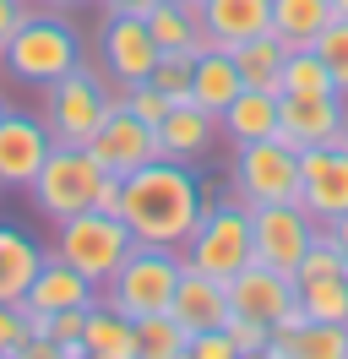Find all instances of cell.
<instances>
[{"label": "cell", "instance_id": "4", "mask_svg": "<svg viewBox=\"0 0 348 359\" xmlns=\"http://www.w3.org/2000/svg\"><path fill=\"white\" fill-rule=\"evenodd\" d=\"M180 262L229 283V278L250 262V207L239 202V196L201 202V218H196L191 240L180 245Z\"/></svg>", "mask_w": 348, "mask_h": 359}, {"label": "cell", "instance_id": "28", "mask_svg": "<svg viewBox=\"0 0 348 359\" xmlns=\"http://www.w3.org/2000/svg\"><path fill=\"white\" fill-rule=\"evenodd\" d=\"M136 348H142V359H185L191 332H185L169 311H158V316H142V321H136Z\"/></svg>", "mask_w": 348, "mask_h": 359}, {"label": "cell", "instance_id": "44", "mask_svg": "<svg viewBox=\"0 0 348 359\" xmlns=\"http://www.w3.org/2000/svg\"><path fill=\"white\" fill-rule=\"evenodd\" d=\"M191 6H196V11H201V0H191Z\"/></svg>", "mask_w": 348, "mask_h": 359}, {"label": "cell", "instance_id": "3", "mask_svg": "<svg viewBox=\"0 0 348 359\" xmlns=\"http://www.w3.org/2000/svg\"><path fill=\"white\" fill-rule=\"evenodd\" d=\"M109 109H114V82L104 66L76 60L60 82L44 88V131L60 147H87V136L104 126Z\"/></svg>", "mask_w": 348, "mask_h": 359}, {"label": "cell", "instance_id": "19", "mask_svg": "<svg viewBox=\"0 0 348 359\" xmlns=\"http://www.w3.org/2000/svg\"><path fill=\"white\" fill-rule=\"evenodd\" d=\"M201 27L213 44L234 49L256 33H272V0H201Z\"/></svg>", "mask_w": 348, "mask_h": 359}, {"label": "cell", "instance_id": "17", "mask_svg": "<svg viewBox=\"0 0 348 359\" xmlns=\"http://www.w3.org/2000/svg\"><path fill=\"white\" fill-rule=\"evenodd\" d=\"M218 114H207L201 104H169V114L158 120V153L174 158V163H201V158L218 147Z\"/></svg>", "mask_w": 348, "mask_h": 359}, {"label": "cell", "instance_id": "15", "mask_svg": "<svg viewBox=\"0 0 348 359\" xmlns=\"http://www.w3.org/2000/svg\"><path fill=\"white\" fill-rule=\"evenodd\" d=\"M169 316L185 327V332H218V327H229V283L213 278V272H196V267H180V283H174V299H169Z\"/></svg>", "mask_w": 348, "mask_h": 359}, {"label": "cell", "instance_id": "16", "mask_svg": "<svg viewBox=\"0 0 348 359\" xmlns=\"http://www.w3.org/2000/svg\"><path fill=\"white\" fill-rule=\"evenodd\" d=\"M55 142L44 131L39 114H22V109H6L0 120V191L6 185H33V175L44 169V153H49Z\"/></svg>", "mask_w": 348, "mask_h": 359}, {"label": "cell", "instance_id": "1", "mask_svg": "<svg viewBox=\"0 0 348 359\" xmlns=\"http://www.w3.org/2000/svg\"><path fill=\"white\" fill-rule=\"evenodd\" d=\"M201 180L191 163H174V158H152L142 169H130L120 185V224L130 229L136 245H169L180 250L191 240L196 218H201Z\"/></svg>", "mask_w": 348, "mask_h": 359}, {"label": "cell", "instance_id": "29", "mask_svg": "<svg viewBox=\"0 0 348 359\" xmlns=\"http://www.w3.org/2000/svg\"><path fill=\"white\" fill-rule=\"evenodd\" d=\"M283 93H337L332 88V71L321 66V55H316V44H300L283 55V76H278Z\"/></svg>", "mask_w": 348, "mask_h": 359}, {"label": "cell", "instance_id": "37", "mask_svg": "<svg viewBox=\"0 0 348 359\" xmlns=\"http://www.w3.org/2000/svg\"><path fill=\"white\" fill-rule=\"evenodd\" d=\"M22 17H27V0H0V55H6V39L17 33Z\"/></svg>", "mask_w": 348, "mask_h": 359}, {"label": "cell", "instance_id": "31", "mask_svg": "<svg viewBox=\"0 0 348 359\" xmlns=\"http://www.w3.org/2000/svg\"><path fill=\"white\" fill-rule=\"evenodd\" d=\"M294 343L300 359H348V321H304Z\"/></svg>", "mask_w": 348, "mask_h": 359}, {"label": "cell", "instance_id": "33", "mask_svg": "<svg viewBox=\"0 0 348 359\" xmlns=\"http://www.w3.org/2000/svg\"><path fill=\"white\" fill-rule=\"evenodd\" d=\"M223 332H229V343H234V354H239V359H267V337H272V327H267V321H256V316H239V311H234Z\"/></svg>", "mask_w": 348, "mask_h": 359}, {"label": "cell", "instance_id": "35", "mask_svg": "<svg viewBox=\"0 0 348 359\" xmlns=\"http://www.w3.org/2000/svg\"><path fill=\"white\" fill-rule=\"evenodd\" d=\"M22 337H27V321H22V299H17V305H6V299H0V359H17Z\"/></svg>", "mask_w": 348, "mask_h": 359}, {"label": "cell", "instance_id": "25", "mask_svg": "<svg viewBox=\"0 0 348 359\" xmlns=\"http://www.w3.org/2000/svg\"><path fill=\"white\" fill-rule=\"evenodd\" d=\"M239 66V82L245 88H267V93H283L278 76H283V55H288V44H283L278 33H256V39H245V44L229 49Z\"/></svg>", "mask_w": 348, "mask_h": 359}, {"label": "cell", "instance_id": "45", "mask_svg": "<svg viewBox=\"0 0 348 359\" xmlns=\"http://www.w3.org/2000/svg\"><path fill=\"white\" fill-rule=\"evenodd\" d=\"M343 131H348V120H343Z\"/></svg>", "mask_w": 348, "mask_h": 359}, {"label": "cell", "instance_id": "8", "mask_svg": "<svg viewBox=\"0 0 348 359\" xmlns=\"http://www.w3.org/2000/svg\"><path fill=\"white\" fill-rule=\"evenodd\" d=\"M229 185L245 207L261 202H300V153L278 142V136H261V142H239L234 163H229Z\"/></svg>", "mask_w": 348, "mask_h": 359}, {"label": "cell", "instance_id": "26", "mask_svg": "<svg viewBox=\"0 0 348 359\" xmlns=\"http://www.w3.org/2000/svg\"><path fill=\"white\" fill-rule=\"evenodd\" d=\"M337 11H332V0H272V33H278L288 49L300 44H316L321 39V27L332 22Z\"/></svg>", "mask_w": 348, "mask_h": 359}, {"label": "cell", "instance_id": "27", "mask_svg": "<svg viewBox=\"0 0 348 359\" xmlns=\"http://www.w3.org/2000/svg\"><path fill=\"white\" fill-rule=\"evenodd\" d=\"M300 311H304V321H348V272L304 278L300 283Z\"/></svg>", "mask_w": 348, "mask_h": 359}, {"label": "cell", "instance_id": "20", "mask_svg": "<svg viewBox=\"0 0 348 359\" xmlns=\"http://www.w3.org/2000/svg\"><path fill=\"white\" fill-rule=\"evenodd\" d=\"M147 27H152V39H158V49H185V55L213 49V33L201 27V11H196L191 0H152Z\"/></svg>", "mask_w": 348, "mask_h": 359}, {"label": "cell", "instance_id": "43", "mask_svg": "<svg viewBox=\"0 0 348 359\" xmlns=\"http://www.w3.org/2000/svg\"><path fill=\"white\" fill-rule=\"evenodd\" d=\"M6 109H11V104H6V98H0V120H6Z\"/></svg>", "mask_w": 348, "mask_h": 359}, {"label": "cell", "instance_id": "9", "mask_svg": "<svg viewBox=\"0 0 348 359\" xmlns=\"http://www.w3.org/2000/svg\"><path fill=\"white\" fill-rule=\"evenodd\" d=\"M321 234V224L304 212L300 202H261L250 207V262H267V267L294 272L300 267L304 245Z\"/></svg>", "mask_w": 348, "mask_h": 359}, {"label": "cell", "instance_id": "30", "mask_svg": "<svg viewBox=\"0 0 348 359\" xmlns=\"http://www.w3.org/2000/svg\"><path fill=\"white\" fill-rule=\"evenodd\" d=\"M191 71H196V55H185V49H163L147 82L158 93H169V104H191Z\"/></svg>", "mask_w": 348, "mask_h": 359}, {"label": "cell", "instance_id": "10", "mask_svg": "<svg viewBox=\"0 0 348 359\" xmlns=\"http://www.w3.org/2000/svg\"><path fill=\"white\" fill-rule=\"evenodd\" d=\"M158 39H152L147 17H136V11H109L104 27H98V60H104L109 82L114 88H136V82H147L152 66H158Z\"/></svg>", "mask_w": 348, "mask_h": 359}, {"label": "cell", "instance_id": "36", "mask_svg": "<svg viewBox=\"0 0 348 359\" xmlns=\"http://www.w3.org/2000/svg\"><path fill=\"white\" fill-rule=\"evenodd\" d=\"M185 359H239V354H234V343H229V332L218 327V332H196Z\"/></svg>", "mask_w": 348, "mask_h": 359}, {"label": "cell", "instance_id": "32", "mask_svg": "<svg viewBox=\"0 0 348 359\" xmlns=\"http://www.w3.org/2000/svg\"><path fill=\"white\" fill-rule=\"evenodd\" d=\"M316 55H321V66L332 71V88L348 98V17H332V22L321 27Z\"/></svg>", "mask_w": 348, "mask_h": 359}, {"label": "cell", "instance_id": "13", "mask_svg": "<svg viewBox=\"0 0 348 359\" xmlns=\"http://www.w3.org/2000/svg\"><path fill=\"white\" fill-rule=\"evenodd\" d=\"M300 207L316 224L348 212V147H304L300 153Z\"/></svg>", "mask_w": 348, "mask_h": 359}, {"label": "cell", "instance_id": "11", "mask_svg": "<svg viewBox=\"0 0 348 359\" xmlns=\"http://www.w3.org/2000/svg\"><path fill=\"white\" fill-rule=\"evenodd\" d=\"M87 153H93V163H98L104 175H120V180H126L130 169L152 163V158H163L158 153V126L136 120L120 98H114V109L104 114V126L87 136Z\"/></svg>", "mask_w": 348, "mask_h": 359}, {"label": "cell", "instance_id": "42", "mask_svg": "<svg viewBox=\"0 0 348 359\" xmlns=\"http://www.w3.org/2000/svg\"><path fill=\"white\" fill-rule=\"evenodd\" d=\"M332 11H337V17H348V0H332Z\"/></svg>", "mask_w": 348, "mask_h": 359}, {"label": "cell", "instance_id": "5", "mask_svg": "<svg viewBox=\"0 0 348 359\" xmlns=\"http://www.w3.org/2000/svg\"><path fill=\"white\" fill-rule=\"evenodd\" d=\"M180 267H185V262H180V250H169V245H130V256L120 262V272L109 278L104 289H98V299L114 305L120 316H130V321L158 316V311H169Z\"/></svg>", "mask_w": 348, "mask_h": 359}, {"label": "cell", "instance_id": "22", "mask_svg": "<svg viewBox=\"0 0 348 359\" xmlns=\"http://www.w3.org/2000/svg\"><path fill=\"white\" fill-rule=\"evenodd\" d=\"M218 126H223V136L229 142H261V136H278V93L267 88H239L234 104L218 114Z\"/></svg>", "mask_w": 348, "mask_h": 359}, {"label": "cell", "instance_id": "2", "mask_svg": "<svg viewBox=\"0 0 348 359\" xmlns=\"http://www.w3.org/2000/svg\"><path fill=\"white\" fill-rule=\"evenodd\" d=\"M76 60H82V33H76V22L65 17L60 6H49V11L27 6V17L17 22V33L6 39V55H0V66H6L11 82H27L39 93L49 82H60Z\"/></svg>", "mask_w": 348, "mask_h": 359}, {"label": "cell", "instance_id": "14", "mask_svg": "<svg viewBox=\"0 0 348 359\" xmlns=\"http://www.w3.org/2000/svg\"><path fill=\"white\" fill-rule=\"evenodd\" d=\"M300 299V283H294V272L283 267H267V262H245V267L229 278V305L239 316H256V321H278L288 305Z\"/></svg>", "mask_w": 348, "mask_h": 359}, {"label": "cell", "instance_id": "12", "mask_svg": "<svg viewBox=\"0 0 348 359\" xmlns=\"http://www.w3.org/2000/svg\"><path fill=\"white\" fill-rule=\"evenodd\" d=\"M348 98L343 93H278V142H288L294 153L321 147L343 131Z\"/></svg>", "mask_w": 348, "mask_h": 359}, {"label": "cell", "instance_id": "39", "mask_svg": "<svg viewBox=\"0 0 348 359\" xmlns=\"http://www.w3.org/2000/svg\"><path fill=\"white\" fill-rule=\"evenodd\" d=\"M321 229H326V240L348 256V212H343V218H332V224H321Z\"/></svg>", "mask_w": 348, "mask_h": 359}, {"label": "cell", "instance_id": "41", "mask_svg": "<svg viewBox=\"0 0 348 359\" xmlns=\"http://www.w3.org/2000/svg\"><path fill=\"white\" fill-rule=\"evenodd\" d=\"M44 6H60V11H71V6H82V0H44Z\"/></svg>", "mask_w": 348, "mask_h": 359}, {"label": "cell", "instance_id": "23", "mask_svg": "<svg viewBox=\"0 0 348 359\" xmlns=\"http://www.w3.org/2000/svg\"><path fill=\"white\" fill-rule=\"evenodd\" d=\"M44 267V250L33 234H22V229L0 224V299L6 305H17L27 283H33V272Z\"/></svg>", "mask_w": 348, "mask_h": 359}, {"label": "cell", "instance_id": "24", "mask_svg": "<svg viewBox=\"0 0 348 359\" xmlns=\"http://www.w3.org/2000/svg\"><path fill=\"white\" fill-rule=\"evenodd\" d=\"M87 359H142V348H136V321L130 316H120L114 305H93L87 311Z\"/></svg>", "mask_w": 348, "mask_h": 359}, {"label": "cell", "instance_id": "7", "mask_svg": "<svg viewBox=\"0 0 348 359\" xmlns=\"http://www.w3.org/2000/svg\"><path fill=\"white\" fill-rule=\"evenodd\" d=\"M98 180H104V169L93 163L87 147H60V142H55V147L44 153V169L33 175L27 196H33V207H39L49 224H65V218H76V212L93 207Z\"/></svg>", "mask_w": 348, "mask_h": 359}, {"label": "cell", "instance_id": "18", "mask_svg": "<svg viewBox=\"0 0 348 359\" xmlns=\"http://www.w3.org/2000/svg\"><path fill=\"white\" fill-rule=\"evenodd\" d=\"M22 305H33V311H65V305H82L93 311L98 305V283H87L82 272L60 262V256H44V267L33 272V283L22 294Z\"/></svg>", "mask_w": 348, "mask_h": 359}, {"label": "cell", "instance_id": "21", "mask_svg": "<svg viewBox=\"0 0 348 359\" xmlns=\"http://www.w3.org/2000/svg\"><path fill=\"white\" fill-rule=\"evenodd\" d=\"M239 88H245V82H239V66H234V55H229L223 44H213V49H201V55H196L191 104H201L207 114H223L229 104H234Z\"/></svg>", "mask_w": 348, "mask_h": 359}, {"label": "cell", "instance_id": "38", "mask_svg": "<svg viewBox=\"0 0 348 359\" xmlns=\"http://www.w3.org/2000/svg\"><path fill=\"white\" fill-rule=\"evenodd\" d=\"M120 185H126L120 175H104V180H98V196H93V212H114V207H120Z\"/></svg>", "mask_w": 348, "mask_h": 359}, {"label": "cell", "instance_id": "34", "mask_svg": "<svg viewBox=\"0 0 348 359\" xmlns=\"http://www.w3.org/2000/svg\"><path fill=\"white\" fill-rule=\"evenodd\" d=\"M114 98L126 104L136 120H147V126H158L163 114H169V93H158L152 82H136V88H114Z\"/></svg>", "mask_w": 348, "mask_h": 359}, {"label": "cell", "instance_id": "40", "mask_svg": "<svg viewBox=\"0 0 348 359\" xmlns=\"http://www.w3.org/2000/svg\"><path fill=\"white\" fill-rule=\"evenodd\" d=\"M104 11H136V17H147V6L152 0H98Z\"/></svg>", "mask_w": 348, "mask_h": 359}, {"label": "cell", "instance_id": "6", "mask_svg": "<svg viewBox=\"0 0 348 359\" xmlns=\"http://www.w3.org/2000/svg\"><path fill=\"white\" fill-rule=\"evenodd\" d=\"M130 229L120 224V212H76V218H65V224H55V250L49 256H60V262H71V267L82 272L87 283H98L104 289L109 278L120 272V262L130 256Z\"/></svg>", "mask_w": 348, "mask_h": 359}]
</instances>
